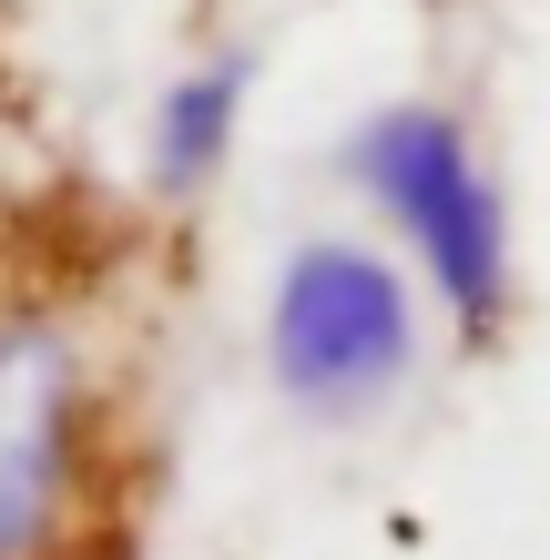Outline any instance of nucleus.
Returning a JSON list of instances; mask_svg holds the SVG:
<instances>
[{"label":"nucleus","mask_w":550,"mask_h":560,"mask_svg":"<svg viewBox=\"0 0 550 560\" xmlns=\"http://www.w3.org/2000/svg\"><path fill=\"white\" fill-rule=\"evenodd\" d=\"M113 520V408L51 316H0V560H82Z\"/></svg>","instance_id":"obj_1"},{"label":"nucleus","mask_w":550,"mask_h":560,"mask_svg":"<svg viewBox=\"0 0 550 560\" xmlns=\"http://www.w3.org/2000/svg\"><path fill=\"white\" fill-rule=\"evenodd\" d=\"M347 163H358L367 205L429 266V285L448 295V316L490 337L500 306H510V214H500V184L469 153V133L448 113H429V103H398L347 143Z\"/></svg>","instance_id":"obj_2"},{"label":"nucleus","mask_w":550,"mask_h":560,"mask_svg":"<svg viewBox=\"0 0 550 560\" xmlns=\"http://www.w3.org/2000/svg\"><path fill=\"white\" fill-rule=\"evenodd\" d=\"M266 357H276V387L316 418L377 408L418 357L408 276L377 245H347V235L296 245L276 266V295H266Z\"/></svg>","instance_id":"obj_3"},{"label":"nucleus","mask_w":550,"mask_h":560,"mask_svg":"<svg viewBox=\"0 0 550 560\" xmlns=\"http://www.w3.org/2000/svg\"><path fill=\"white\" fill-rule=\"evenodd\" d=\"M235 143V72H194L174 103H164V174H204V163Z\"/></svg>","instance_id":"obj_4"}]
</instances>
